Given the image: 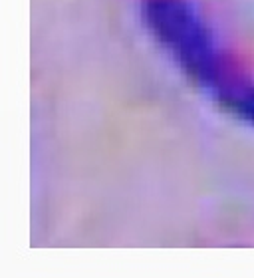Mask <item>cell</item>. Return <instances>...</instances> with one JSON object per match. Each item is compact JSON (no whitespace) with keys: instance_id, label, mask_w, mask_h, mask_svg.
Masks as SVG:
<instances>
[{"instance_id":"6da1fadb","label":"cell","mask_w":254,"mask_h":278,"mask_svg":"<svg viewBox=\"0 0 254 278\" xmlns=\"http://www.w3.org/2000/svg\"><path fill=\"white\" fill-rule=\"evenodd\" d=\"M145 26L211 102L254 128V74L222 46L193 0H141Z\"/></svg>"}]
</instances>
